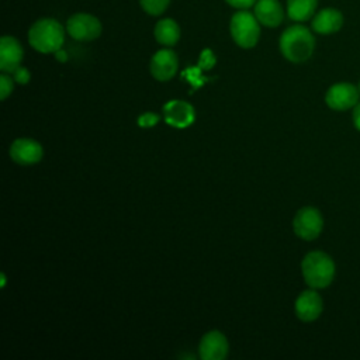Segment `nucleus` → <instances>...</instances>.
<instances>
[{
	"label": "nucleus",
	"instance_id": "f257e3e1",
	"mask_svg": "<svg viewBox=\"0 0 360 360\" xmlns=\"http://www.w3.org/2000/svg\"><path fill=\"white\" fill-rule=\"evenodd\" d=\"M280 51L283 56L292 62L301 63L308 60L315 49V38L304 25H291L280 37Z\"/></svg>",
	"mask_w": 360,
	"mask_h": 360
},
{
	"label": "nucleus",
	"instance_id": "f03ea898",
	"mask_svg": "<svg viewBox=\"0 0 360 360\" xmlns=\"http://www.w3.org/2000/svg\"><path fill=\"white\" fill-rule=\"evenodd\" d=\"M333 259L321 250L307 253L301 262V271L305 283L315 290L328 287L335 277Z\"/></svg>",
	"mask_w": 360,
	"mask_h": 360
},
{
	"label": "nucleus",
	"instance_id": "7ed1b4c3",
	"mask_svg": "<svg viewBox=\"0 0 360 360\" xmlns=\"http://www.w3.org/2000/svg\"><path fill=\"white\" fill-rule=\"evenodd\" d=\"M65 41V28L53 18L35 21L28 31L30 45L41 53H55Z\"/></svg>",
	"mask_w": 360,
	"mask_h": 360
},
{
	"label": "nucleus",
	"instance_id": "20e7f679",
	"mask_svg": "<svg viewBox=\"0 0 360 360\" xmlns=\"http://www.w3.org/2000/svg\"><path fill=\"white\" fill-rule=\"evenodd\" d=\"M229 30L232 39L240 48H253L260 37L259 21L248 10H240L232 15Z\"/></svg>",
	"mask_w": 360,
	"mask_h": 360
},
{
	"label": "nucleus",
	"instance_id": "39448f33",
	"mask_svg": "<svg viewBox=\"0 0 360 360\" xmlns=\"http://www.w3.org/2000/svg\"><path fill=\"white\" fill-rule=\"evenodd\" d=\"M294 233L304 240L316 239L323 229V218L315 207H304L297 211L292 219Z\"/></svg>",
	"mask_w": 360,
	"mask_h": 360
},
{
	"label": "nucleus",
	"instance_id": "423d86ee",
	"mask_svg": "<svg viewBox=\"0 0 360 360\" xmlns=\"http://www.w3.org/2000/svg\"><path fill=\"white\" fill-rule=\"evenodd\" d=\"M66 31L76 41H93L100 37L103 25L93 14L76 13L69 17Z\"/></svg>",
	"mask_w": 360,
	"mask_h": 360
},
{
	"label": "nucleus",
	"instance_id": "0eeeda50",
	"mask_svg": "<svg viewBox=\"0 0 360 360\" xmlns=\"http://www.w3.org/2000/svg\"><path fill=\"white\" fill-rule=\"evenodd\" d=\"M360 91L352 83L342 82L330 86L325 94L326 105L335 111H346L359 103Z\"/></svg>",
	"mask_w": 360,
	"mask_h": 360
},
{
	"label": "nucleus",
	"instance_id": "6e6552de",
	"mask_svg": "<svg viewBox=\"0 0 360 360\" xmlns=\"http://www.w3.org/2000/svg\"><path fill=\"white\" fill-rule=\"evenodd\" d=\"M11 160L21 166H31L38 163L44 156V149L39 142L30 138L15 139L8 149Z\"/></svg>",
	"mask_w": 360,
	"mask_h": 360
},
{
	"label": "nucleus",
	"instance_id": "1a4fd4ad",
	"mask_svg": "<svg viewBox=\"0 0 360 360\" xmlns=\"http://www.w3.org/2000/svg\"><path fill=\"white\" fill-rule=\"evenodd\" d=\"M163 117L170 127L183 129L194 122L195 110L184 100H170L163 105Z\"/></svg>",
	"mask_w": 360,
	"mask_h": 360
},
{
	"label": "nucleus",
	"instance_id": "9d476101",
	"mask_svg": "<svg viewBox=\"0 0 360 360\" xmlns=\"http://www.w3.org/2000/svg\"><path fill=\"white\" fill-rule=\"evenodd\" d=\"M295 315L302 322H312L319 318L323 309L322 297L316 292L315 288L302 291L295 300Z\"/></svg>",
	"mask_w": 360,
	"mask_h": 360
},
{
	"label": "nucleus",
	"instance_id": "9b49d317",
	"mask_svg": "<svg viewBox=\"0 0 360 360\" xmlns=\"http://www.w3.org/2000/svg\"><path fill=\"white\" fill-rule=\"evenodd\" d=\"M179 68L177 55L172 49H160L158 51L149 63L150 75L159 82L170 80Z\"/></svg>",
	"mask_w": 360,
	"mask_h": 360
},
{
	"label": "nucleus",
	"instance_id": "f8f14e48",
	"mask_svg": "<svg viewBox=\"0 0 360 360\" xmlns=\"http://www.w3.org/2000/svg\"><path fill=\"white\" fill-rule=\"evenodd\" d=\"M229 350L228 340L219 330H211L205 333L198 345V356L202 360H222Z\"/></svg>",
	"mask_w": 360,
	"mask_h": 360
},
{
	"label": "nucleus",
	"instance_id": "ddd939ff",
	"mask_svg": "<svg viewBox=\"0 0 360 360\" xmlns=\"http://www.w3.org/2000/svg\"><path fill=\"white\" fill-rule=\"evenodd\" d=\"M24 56V51L18 39L10 35H4L0 39V70L4 73H13L18 66H21V60Z\"/></svg>",
	"mask_w": 360,
	"mask_h": 360
},
{
	"label": "nucleus",
	"instance_id": "4468645a",
	"mask_svg": "<svg viewBox=\"0 0 360 360\" xmlns=\"http://www.w3.org/2000/svg\"><path fill=\"white\" fill-rule=\"evenodd\" d=\"M312 30L318 34L328 35L339 31L343 25V14L336 8H322L312 18Z\"/></svg>",
	"mask_w": 360,
	"mask_h": 360
},
{
	"label": "nucleus",
	"instance_id": "2eb2a0df",
	"mask_svg": "<svg viewBox=\"0 0 360 360\" xmlns=\"http://www.w3.org/2000/svg\"><path fill=\"white\" fill-rule=\"evenodd\" d=\"M255 15L266 27H277L283 22L284 10L278 0H257L255 3Z\"/></svg>",
	"mask_w": 360,
	"mask_h": 360
},
{
	"label": "nucleus",
	"instance_id": "dca6fc26",
	"mask_svg": "<svg viewBox=\"0 0 360 360\" xmlns=\"http://www.w3.org/2000/svg\"><path fill=\"white\" fill-rule=\"evenodd\" d=\"M153 34L159 44L165 46H172L180 39V27L172 18H163L156 22Z\"/></svg>",
	"mask_w": 360,
	"mask_h": 360
},
{
	"label": "nucleus",
	"instance_id": "f3484780",
	"mask_svg": "<svg viewBox=\"0 0 360 360\" xmlns=\"http://www.w3.org/2000/svg\"><path fill=\"white\" fill-rule=\"evenodd\" d=\"M318 0H287L288 17L294 21H307L314 17Z\"/></svg>",
	"mask_w": 360,
	"mask_h": 360
},
{
	"label": "nucleus",
	"instance_id": "a211bd4d",
	"mask_svg": "<svg viewBox=\"0 0 360 360\" xmlns=\"http://www.w3.org/2000/svg\"><path fill=\"white\" fill-rule=\"evenodd\" d=\"M141 7L150 15H160L169 6L170 0H139Z\"/></svg>",
	"mask_w": 360,
	"mask_h": 360
},
{
	"label": "nucleus",
	"instance_id": "6ab92c4d",
	"mask_svg": "<svg viewBox=\"0 0 360 360\" xmlns=\"http://www.w3.org/2000/svg\"><path fill=\"white\" fill-rule=\"evenodd\" d=\"M14 89V79H11V76H8L7 73H1L0 75V98L6 100Z\"/></svg>",
	"mask_w": 360,
	"mask_h": 360
},
{
	"label": "nucleus",
	"instance_id": "aec40b11",
	"mask_svg": "<svg viewBox=\"0 0 360 360\" xmlns=\"http://www.w3.org/2000/svg\"><path fill=\"white\" fill-rule=\"evenodd\" d=\"M201 68H191V69H187L183 72V76L187 77V80L193 84V89L195 90L197 87H200L205 80V77H201Z\"/></svg>",
	"mask_w": 360,
	"mask_h": 360
},
{
	"label": "nucleus",
	"instance_id": "412c9836",
	"mask_svg": "<svg viewBox=\"0 0 360 360\" xmlns=\"http://www.w3.org/2000/svg\"><path fill=\"white\" fill-rule=\"evenodd\" d=\"M158 122H159V115L152 111L143 112L138 117V125L141 128H150V127H155Z\"/></svg>",
	"mask_w": 360,
	"mask_h": 360
},
{
	"label": "nucleus",
	"instance_id": "4be33fe9",
	"mask_svg": "<svg viewBox=\"0 0 360 360\" xmlns=\"http://www.w3.org/2000/svg\"><path fill=\"white\" fill-rule=\"evenodd\" d=\"M215 65V55L210 51V49H204L200 55V62H198V68H201L202 70H208Z\"/></svg>",
	"mask_w": 360,
	"mask_h": 360
},
{
	"label": "nucleus",
	"instance_id": "5701e85b",
	"mask_svg": "<svg viewBox=\"0 0 360 360\" xmlns=\"http://www.w3.org/2000/svg\"><path fill=\"white\" fill-rule=\"evenodd\" d=\"M13 79L14 82H17L18 84H27L31 79V75H30V70L24 66H18L13 73Z\"/></svg>",
	"mask_w": 360,
	"mask_h": 360
},
{
	"label": "nucleus",
	"instance_id": "b1692460",
	"mask_svg": "<svg viewBox=\"0 0 360 360\" xmlns=\"http://www.w3.org/2000/svg\"><path fill=\"white\" fill-rule=\"evenodd\" d=\"M229 6L235 7V8H239V10H246L252 6H255V3L257 0H225Z\"/></svg>",
	"mask_w": 360,
	"mask_h": 360
},
{
	"label": "nucleus",
	"instance_id": "393cba45",
	"mask_svg": "<svg viewBox=\"0 0 360 360\" xmlns=\"http://www.w3.org/2000/svg\"><path fill=\"white\" fill-rule=\"evenodd\" d=\"M352 120L354 127L360 131V101L353 107V114H352Z\"/></svg>",
	"mask_w": 360,
	"mask_h": 360
},
{
	"label": "nucleus",
	"instance_id": "a878e982",
	"mask_svg": "<svg viewBox=\"0 0 360 360\" xmlns=\"http://www.w3.org/2000/svg\"><path fill=\"white\" fill-rule=\"evenodd\" d=\"M55 56H56V59L58 60H60V62H65L68 58H66V52L65 51H62V48L59 49V51H56L55 52Z\"/></svg>",
	"mask_w": 360,
	"mask_h": 360
},
{
	"label": "nucleus",
	"instance_id": "bb28decb",
	"mask_svg": "<svg viewBox=\"0 0 360 360\" xmlns=\"http://www.w3.org/2000/svg\"><path fill=\"white\" fill-rule=\"evenodd\" d=\"M357 87H359V91H360V82H359V86H357Z\"/></svg>",
	"mask_w": 360,
	"mask_h": 360
}]
</instances>
